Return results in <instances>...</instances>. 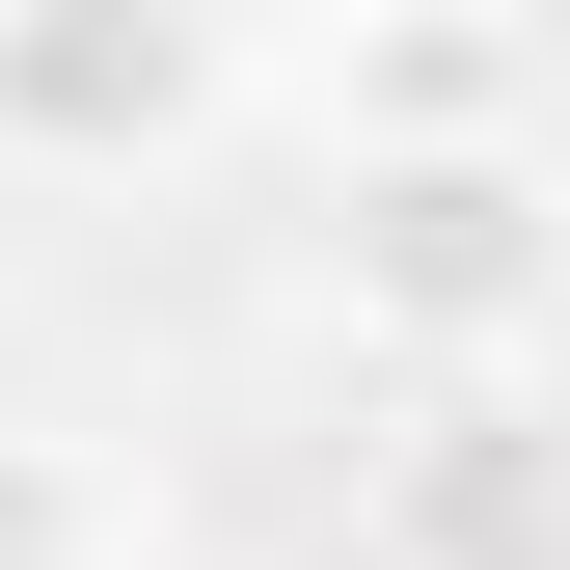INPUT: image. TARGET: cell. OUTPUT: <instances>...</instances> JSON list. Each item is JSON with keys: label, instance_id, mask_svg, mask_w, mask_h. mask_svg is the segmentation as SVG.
<instances>
[{"label": "cell", "instance_id": "5", "mask_svg": "<svg viewBox=\"0 0 570 570\" xmlns=\"http://www.w3.org/2000/svg\"><path fill=\"white\" fill-rule=\"evenodd\" d=\"M0 570H136V489L82 435H28V407H0Z\"/></svg>", "mask_w": 570, "mask_h": 570}, {"label": "cell", "instance_id": "2", "mask_svg": "<svg viewBox=\"0 0 570 570\" xmlns=\"http://www.w3.org/2000/svg\"><path fill=\"white\" fill-rule=\"evenodd\" d=\"M245 109V0H0V164L28 190H164Z\"/></svg>", "mask_w": 570, "mask_h": 570}, {"label": "cell", "instance_id": "6", "mask_svg": "<svg viewBox=\"0 0 570 570\" xmlns=\"http://www.w3.org/2000/svg\"><path fill=\"white\" fill-rule=\"evenodd\" d=\"M326 28H435V0H326Z\"/></svg>", "mask_w": 570, "mask_h": 570}, {"label": "cell", "instance_id": "4", "mask_svg": "<svg viewBox=\"0 0 570 570\" xmlns=\"http://www.w3.org/2000/svg\"><path fill=\"white\" fill-rule=\"evenodd\" d=\"M353 136H517V0H435V28H326Z\"/></svg>", "mask_w": 570, "mask_h": 570}, {"label": "cell", "instance_id": "1", "mask_svg": "<svg viewBox=\"0 0 570 570\" xmlns=\"http://www.w3.org/2000/svg\"><path fill=\"white\" fill-rule=\"evenodd\" d=\"M326 299H353V353H407V381L543 353L570 326V136H353Z\"/></svg>", "mask_w": 570, "mask_h": 570}, {"label": "cell", "instance_id": "3", "mask_svg": "<svg viewBox=\"0 0 570 570\" xmlns=\"http://www.w3.org/2000/svg\"><path fill=\"white\" fill-rule=\"evenodd\" d=\"M381 570H570V381L489 353V381H407L381 407V489H353Z\"/></svg>", "mask_w": 570, "mask_h": 570}]
</instances>
